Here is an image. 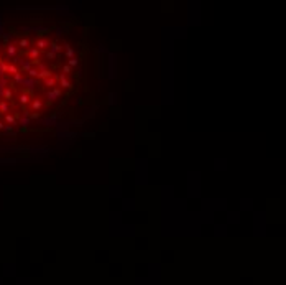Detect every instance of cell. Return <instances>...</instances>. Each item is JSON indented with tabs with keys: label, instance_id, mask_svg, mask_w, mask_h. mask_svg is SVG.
Listing matches in <instances>:
<instances>
[{
	"label": "cell",
	"instance_id": "cell-24",
	"mask_svg": "<svg viewBox=\"0 0 286 285\" xmlns=\"http://www.w3.org/2000/svg\"><path fill=\"white\" fill-rule=\"evenodd\" d=\"M68 64L71 66V68H76V66L79 64V59L77 58H71V59H68Z\"/></svg>",
	"mask_w": 286,
	"mask_h": 285
},
{
	"label": "cell",
	"instance_id": "cell-14",
	"mask_svg": "<svg viewBox=\"0 0 286 285\" xmlns=\"http://www.w3.org/2000/svg\"><path fill=\"white\" fill-rule=\"evenodd\" d=\"M5 122H7L8 125H13V127H15V125H17V117L12 116V114H7V116H5Z\"/></svg>",
	"mask_w": 286,
	"mask_h": 285
},
{
	"label": "cell",
	"instance_id": "cell-1",
	"mask_svg": "<svg viewBox=\"0 0 286 285\" xmlns=\"http://www.w3.org/2000/svg\"><path fill=\"white\" fill-rule=\"evenodd\" d=\"M61 96H63V91H61L59 88H54V89H50V91L46 92V99L50 104H53L56 99H59Z\"/></svg>",
	"mask_w": 286,
	"mask_h": 285
},
{
	"label": "cell",
	"instance_id": "cell-20",
	"mask_svg": "<svg viewBox=\"0 0 286 285\" xmlns=\"http://www.w3.org/2000/svg\"><path fill=\"white\" fill-rule=\"evenodd\" d=\"M7 84H10V78L8 76H0V88H7Z\"/></svg>",
	"mask_w": 286,
	"mask_h": 285
},
{
	"label": "cell",
	"instance_id": "cell-4",
	"mask_svg": "<svg viewBox=\"0 0 286 285\" xmlns=\"http://www.w3.org/2000/svg\"><path fill=\"white\" fill-rule=\"evenodd\" d=\"M38 83L36 79H31V78H25L23 79V83H22V86H25L28 91H33V89H35V84Z\"/></svg>",
	"mask_w": 286,
	"mask_h": 285
},
{
	"label": "cell",
	"instance_id": "cell-28",
	"mask_svg": "<svg viewBox=\"0 0 286 285\" xmlns=\"http://www.w3.org/2000/svg\"><path fill=\"white\" fill-rule=\"evenodd\" d=\"M38 117H40V114H38V112H33V114H30V119H38Z\"/></svg>",
	"mask_w": 286,
	"mask_h": 285
},
{
	"label": "cell",
	"instance_id": "cell-26",
	"mask_svg": "<svg viewBox=\"0 0 286 285\" xmlns=\"http://www.w3.org/2000/svg\"><path fill=\"white\" fill-rule=\"evenodd\" d=\"M3 130H5L7 132V134H15V132H13V125H5V129H3Z\"/></svg>",
	"mask_w": 286,
	"mask_h": 285
},
{
	"label": "cell",
	"instance_id": "cell-22",
	"mask_svg": "<svg viewBox=\"0 0 286 285\" xmlns=\"http://www.w3.org/2000/svg\"><path fill=\"white\" fill-rule=\"evenodd\" d=\"M8 73H10L12 76H15L17 73H20V69H18L17 66H15V64L12 63V64H8Z\"/></svg>",
	"mask_w": 286,
	"mask_h": 285
},
{
	"label": "cell",
	"instance_id": "cell-17",
	"mask_svg": "<svg viewBox=\"0 0 286 285\" xmlns=\"http://www.w3.org/2000/svg\"><path fill=\"white\" fill-rule=\"evenodd\" d=\"M12 97H13V91H12L10 88H7L5 91H3V96H2V99H3V101H10Z\"/></svg>",
	"mask_w": 286,
	"mask_h": 285
},
{
	"label": "cell",
	"instance_id": "cell-7",
	"mask_svg": "<svg viewBox=\"0 0 286 285\" xmlns=\"http://www.w3.org/2000/svg\"><path fill=\"white\" fill-rule=\"evenodd\" d=\"M50 46V41L46 40V38H40V40H36V48L38 50H45V48H48Z\"/></svg>",
	"mask_w": 286,
	"mask_h": 285
},
{
	"label": "cell",
	"instance_id": "cell-29",
	"mask_svg": "<svg viewBox=\"0 0 286 285\" xmlns=\"http://www.w3.org/2000/svg\"><path fill=\"white\" fill-rule=\"evenodd\" d=\"M3 129H5V124H3L2 120H0V130H3Z\"/></svg>",
	"mask_w": 286,
	"mask_h": 285
},
{
	"label": "cell",
	"instance_id": "cell-21",
	"mask_svg": "<svg viewBox=\"0 0 286 285\" xmlns=\"http://www.w3.org/2000/svg\"><path fill=\"white\" fill-rule=\"evenodd\" d=\"M7 73H8V64L3 61V63L0 64V76H7Z\"/></svg>",
	"mask_w": 286,
	"mask_h": 285
},
{
	"label": "cell",
	"instance_id": "cell-6",
	"mask_svg": "<svg viewBox=\"0 0 286 285\" xmlns=\"http://www.w3.org/2000/svg\"><path fill=\"white\" fill-rule=\"evenodd\" d=\"M58 79H59V84H61V88H63V89H71V88H73V84H71L69 81L66 79V76H64L63 73L58 76Z\"/></svg>",
	"mask_w": 286,
	"mask_h": 285
},
{
	"label": "cell",
	"instance_id": "cell-3",
	"mask_svg": "<svg viewBox=\"0 0 286 285\" xmlns=\"http://www.w3.org/2000/svg\"><path fill=\"white\" fill-rule=\"evenodd\" d=\"M33 68V61L30 59H22L20 61V73H28Z\"/></svg>",
	"mask_w": 286,
	"mask_h": 285
},
{
	"label": "cell",
	"instance_id": "cell-23",
	"mask_svg": "<svg viewBox=\"0 0 286 285\" xmlns=\"http://www.w3.org/2000/svg\"><path fill=\"white\" fill-rule=\"evenodd\" d=\"M18 46H20V48H28V46H30V41H28L26 38H22V40H18Z\"/></svg>",
	"mask_w": 286,
	"mask_h": 285
},
{
	"label": "cell",
	"instance_id": "cell-19",
	"mask_svg": "<svg viewBox=\"0 0 286 285\" xmlns=\"http://www.w3.org/2000/svg\"><path fill=\"white\" fill-rule=\"evenodd\" d=\"M23 79H25V78H23V73H17V74L12 78V81H13L15 84H22V83H23Z\"/></svg>",
	"mask_w": 286,
	"mask_h": 285
},
{
	"label": "cell",
	"instance_id": "cell-9",
	"mask_svg": "<svg viewBox=\"0 0 286 285\" xmlns=\"http://www.w3.org/2000/svg\"><path fill=\"white\" fill-rule=\"evenodd\" d=\"M18 102H20L22 106H26V104L30 102V94H28V92H22L20 96H18Z\"/></svg>",
	"mask_w": 286,
	"mask_h": 285
},
{
	"label": "cell",
	"instance_id": "cell-18",
	"mask_svg": "<svg viewBox=\"0 0 286 285\" xmlns=\"http://www.w3.org/2000/svg\"><path fill=\"white\" fill-rule=\"evenodd\" d=\"M38 74H40V71H38L36 68H31L26 73V76H28V78H31V79H38Z\"/></svg>",
	"mask_w": 286,
	"mask_h": 285
},
{
	"label": "cell",
	"instance_id": "cell-12",
	"mask_svg": "<svg viewBox=\"0 0 286 285\" xmlns=\"http://www.w3.org/2000/svg\"><path fill=\"white\" fill-rule=\"evenodd\" d=\"M41 107H43V101H40V99H33V101H31V109L35 112H38Z\"/></svg>",
	"mask_w": 286,
	"mask_h": 285
},
{
	"label": "cell",
	"instance_id": "cell-2",
	"mask_svg": "<svg viewBox=\"0 0 286 285\" xmlns=\"http://www.w3.org/2000/svg\"><path fill=\"white\" fill-rule=\"evenodd\" d=\"M28 56H30V59L33 61V64H36L38 61H40V50H38L36 46L35 48H30L28 50Z\"/></svg>",
	"mask_w": 286,
	"mask_h": 285
},
{
	"label": "cell",
	"instance_id": "cell-13",
	"mask_svg": "<svg viewBox=\"0 0 286 285\" xmlns=\"http://www.w3.org/2000/svg\"><path fill=\"white\" fill-rule=\"evenodd\" d=\"M53 76V71H50V69H45V71H40V74H38V79H48V78H51Z\"/></svg>",
	"mask_w": 286,
	"mask_h": 285
},
{
	"label": "cell",
	"instance_id": "cell-25",
	"mask_svg": "<svg viewBox=\"0 0 286 285\" xmlns=\"http://www.w3.org/2000/svg\"><path fill=\"white\" fill-rule=\"evenodd\" d=\"M46 58L53 61L54 58H58V55H56V53H53V51H48V53H46Z\"/></svg>",
	"mask_w": 286,
	"mask_h": 285
},
{
	"label": "cell",
	"instance_id": "cell-27",
	"mask_svg": "<svg viewBox=\"0 0 286 285\" xmlns=\"http://www.w3.org/2000/svg\"><path fill=\"white\" fill-rule=\"evenodd\" d=\"M68 73H71V66H69V64H64V66H63V74L66 76Z\"/></svg>",
	"mask_w": 286,
	"mask_h": 285
},
{
	"label": "cell",
	"instance_id": "cell-30",
	"mask_svg": "<svg viewBox=\"0 0 286 285\" xmlns=\"http://www.w3.org/2000/svg\"><path fill=\"white\" fill-rule=\"evenodd\" d=\"M3 63V59H2V56H0V64H2Z\"/></svg>",
	"mask_w": 286,
	"mask_h": 285
},
{
	"label": "cell",
	"instance_id": "cell-5",
	"mask_svg": "<svg viewBox=\"0 0 286 285\" xmlns=\"http://www.w3.org/2000/svg\"><path fill=\"white\" fill-rule=\"evenodd\" d=\"M17 53H18V48L13 43H8L7 45V55H8V58H17Z\"/></svg>",
	"mask_w": 286,
	"mask_h": 285
},
{
	"label": "cell",
	"instance_id": "cell-16",
	"mask_svg": "<svg viewBox=\"0 0 286 285\" xmlns=\"http://www.w3.org/2000/svg\"><path fill=\"white\" fill-rule=\"evenodd\" d=\"M8 111H10V106H8V102L7 101H0V112H3L7 116Z\"/></svg>",
	"mask_w": 286,
	"mask_h": 285
},
{
	"label": "cell",
	"instance_id": "cell-11",
	"mask_svg": "<svg viewBox=\"0 0 286 285\" xmlns=\"http://www.w3.org/2000/svg\"><path fill=\"white\" fill-rule=\"evenodd\" d=\"M18 120H20V125H22V130H26V127L30 125V120L31 119L30 117H18Z\"/></svg>",
	"mask_w": 286,
	"mask_h": 285
},
{
	"label": "cell",
	"instance_id": "cell-10",
	"mask_svg": "<svg viewBox=\"0 0 286 285\" xmlns=\"http://www.w3.org/2000/svg\"><path fill=\"white\" fill-rule=\"evenodd\" d=\"M64 51H66V58L71 59V58H76V53H74V50H73V46L66 43L64 45Z\"/></svg>",
	"mask_w": 286,
	"mask_h": 285
},
{
	"label": "cell",
	"instance_id": "cell-8",
	"mask_svg": "<svg viewBox=\"0 0 286 285\" xmlns=\"http://www.w3.org/2000/svg\"><path fill=\"white\" fill-rule=\"evenodd\" d=\"M43 84H45L48 89H54L56 88V78H54V76H51V78H48V79L43 81Z\"/></svg>",
	"mask_w": 286,
	"mask_h": 285
},
{
	"label": "cell",
	"instance_id": "cell-15",
	"mask_svg": "<svg viewBox=\"0 0 286 285\" xmlns=\"http://www.w3.org/2000/svg\"><path fill=\"white\" fill-rule=\"evenodd\" d=\"M50 48H51V51H53V53L59 55L61 51H63V45H58V43H50Z\"/></svg>",
	"mask_w": 286,
	"mask_h": 285
}]
</instances>
